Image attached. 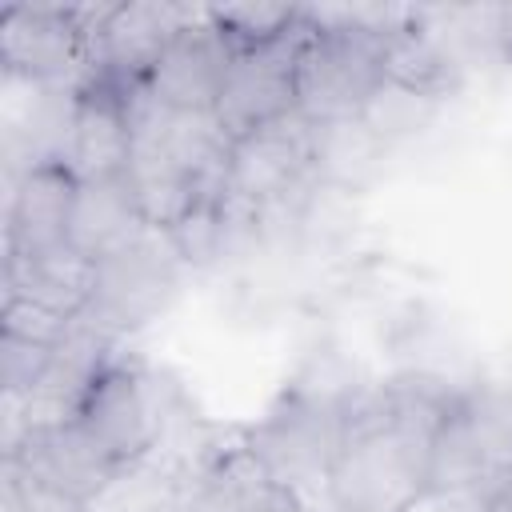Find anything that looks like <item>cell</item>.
I'll list each match as a JSON object with an SVG mask.
<instances>
[{"mask_svg":"<svg viewBox=\"0 0 512 512\" xmlns=\"http://www.w3.org/2000/svg\"><path fill=\"white\" fill-rule=\"evenodd\" d=\"M456 400V388L396 380L360 392L328 472V504L336 512H404L432 492V440Z\"/></svg>","mask_w":512,"mask_h":512,"instance_id":"obj_1","label":"cell"},{"mask_svg":"<svg viewBox=\"0 0 512 512\" xmlns=\"http://www.w3.org/2000/svg\"><path fill=\"white\" fill-rule=\"evenodd\" d=\"M356 396L360 392H324L304 384L284 392L264 412V420L244 432L248 456L268 480H280L300 496L324 492Z\"/></svg>","mask_w":512,"mask_h":512,"instance_id":"obj_2","label":"cell"},{"mask_svg":"<svg viewBox=\"0 0 512 512\" xmlns=\"http://www.w3.org/2000/svg\"><path fill=\"white\" fill-rule=\"evenodd\" d=\"M308 24L312 32L300 52V116L308 124L360 116V108L384 80L388 36L368 32L360 24H336L316 16H308Z\"/></svg>","mask_w":512,"mask_h":512,"instance_id":"obj_3","label":"cell"},{"mask_svg":"<svg viewBox=\"0 0 512 512\" xmlns=\"http://www.w3.org/2000/svg\"><path fill=\"white\" fill-rule=\"evenodd\" d=\"M184 272L188 268L176 256L168 232L148 228L132 244L96 260V284L84 320L108 336L136 332L176 300Z\"/></svg>","mask_w":512,"mask_h":512,"instance_id":"obj_4","label":"cell"},{"mask_svg":"<svg viewBox=\"0 0 512 512\" xmlns=\"http://www.w3.org/2000/svg\"><path fill=\"white\" fill-rule=\"evenodd\" d=\"M168 412L172 408L160 376L132 360L112 356L92 380L76 420L120 468H132L160 452Z\"/></svg>","mask_w":512,"mask_h":512,"instance_id":"obj_5","label":"cell"},{"mask_svg":"<svg viewBox=\"0 0 512 512\" xmlns=\"http://www.w3.org/2000/svg\"><path fill=\"white\" fill-rule=\"evenodd\" d=\"M100 8L12 4L0 12V64L12 80L84 84L92 68V28Z\"/></svg>","mask_w":512,"mask_h":512,"instance_id":"obj_6","label":"cell"},{"mask_svg":"<svg viewBox=\"0 0 512 512\" xmlns=\"http://www.w3.org/2000/svg\"><path fill=\"white\" fill-rule=\"evenodd\" d=\"M308 32H312V24L300 8V24L288 36L232 56L220 100L212 108L220 128L232 140L300 112V52H304Z\"/></svg>","mask_w":512,"mask_h":512,"instance_id":"obj_7","label":"cell"},{"mask_svg":"<svg viewBox=\"0 0 512 512\" xmlns=\"http://www.w3.org/2000/svg\"><path fill=\"white\" fill-rule=\"evenodd\" d=\"M200 16V8L168 0H128L104 4L92 28V68L120 88H144L168 44Z\"/></svg>","mask_w":512,"mask_h":512,"instance_id":"obj_8","label":"cell"},{"mask_svg":"<svg viewBox=\"0 0 512 512\" xmlns=\"http://www.w3.org/2000/svg\"><path fill=\"white\" fill-rule=\"evenodd\" d=\"M308 180H316V172H312V124L300 112L232 140L224 192L236 204L268 212V208L284 204L292 192H300Z\"/></svg>","mask_w":512,"mask_h":512,"instance_id":"obj_9","label":"cell"},{"mask_svg":"<svg viewBox=\"0 0 512 512\" xmlns=\"http://www.w3.org/2000/svg\"><path fill=\"white\" fill-rule=\"evenodd\" d=\"M132 92L120 88L100 72H88L76 88L72 124L64 140L60 164L84 184L128 172L132 160Z\"/></svg>","mask_w":512,"mask_h":512,"instance_id":"obj_10","label":"cell"},{"mask_svg":"<svg viewBox=\"0 0 512 512\" xmlns=\"http://www.w3.org/2000/svg\"><path fill=\"white\" fill-rule=\"evenodd\" d=\"M232 44L212 24L208 8L168 44L152 76L144 80V96L172 112H212L232 68Z\"/></svg>","mask_w":512,"mask_h":512,"instance_id":"obj_11","label":"cell"},{"mask_svg":"<svg viewBox=\"0 0 512 512\" xmlns=\"http://www.w3.org/2000/svg\"><path fill=\"white\" fill-rule=\"evenodd\" d=\"M12 460L28 480L52 488V492H64V496H76L84 504H92L124 468L84 432L80 420H68V424H48V428H32Z\"/></svg>","mask_w":512,"mask_h":512,"instance_id":"obj_12","label":"cell"},{"mask_svg":"<svg viewBox=\"0 0 512 512\" xmlns=\"http://www.w3.org/2000/svg\"><path fill=\"white\" fill-rule=\"evenodd\" d=\"M80 180L60 164H28L16 180H8L4 208V252L32 256L68 244V224L76 208Z\"/></svg>","mask_w":512,"mask_h":512,"instance_id":"obj_13","label":"cell"},{"mask_svg":"<svg viewBox=\"0 0 512 512\" xmlns=\"http://www.w3.org/2000/svg\"><path fill=\"white\" fill-rule=\"evenodd\" d=\"M508 476H512V464L484 436V428L464 404V392H456L432 440V476H428L432 492L448 496L452 504L472 500V512H476L484 496Z\"/></svg>","mask_w":512,"mask_h":512,"instance_id":"obj_14","label":"cell"},{"mask_svg":"<svg viewBox=\"0 0 512 512\" xmlns=\"http://www.w3.org/2000/svg\"><path fill=\"white\" fill-rule=\"evenodd\" d=\"M92 284H96V260L80 256L72 244L32 256L4 252V296L44 304L60 316H84L92 304Z\"/></svg>","mask_w":512,"mask_h":512,"instance_id":"obj_15","label":"cell"},{"mask_svg":"<svg viewBox=\"0 0 512 512\" xmlns=\"http://www.w3.org/2000/svg\"><path fill=\"white\" fill-rule=\"evenodd\" d=\"M140 232H148V220H144V212L136 204L128 172L80 184L76 208H72V224H68V244L80 256L104 260L116 248L132 244Z\"/></svg>","mask_w":512,"mask_h":512,"instance_id":"obj_16","label":"cell"},{"mask_svg":"<svg viewBox=\"0 0 512 512\" xmlns=\"http://www.w3.org/2000/svg\"><path fill=\"white\" fill-rule=\"evenodd\" d=\"M384 156L388 148L368 132L360 116L312 124V172L320 184L340 188L344 196L364 192L384 168Z\"/></svg>","mask_w":512,"mask_h":512,"instance_id":"obj_17","label":"cell"},{"mask_svg":"<svg viewBox=\"0 0 512 512\" xmlns=\"http://www.w3.org/2000/svg\"><path fill=\"white\" fill-rule=\"evenodd\" d=\"M420 16L408 28H400L396 36H388L384 80H396V84H408V88H420V92H432L444 100V92L456 76V56L432 28L420 24Z\"/></svg>","mask_w":512,"mask_h":512,"instance_id":"obj_18","label":"cell"},{"mask_svg":"<svg viewBox=\"0 0 512 512\" xmlns=\"http://www.w3.org/2000/svg\"><path fill=\"white\" fill-rule=\"evenodd\" d=\"M436 112H440V96L396 84V80H380L376 92L368 96V104L360 108V120L384 148H396V144L420 136L436 120Z\"/></svg>","mask_w":512,"mask_h":512,"instance_id":"obj_19","label":"cell"},{"mask_svg":"<svg viewBox=\"0 0 512 512\" xmlns=\"http://www.w3.org/2000/svg\"><path fill=\"white\" fill-rule=\"evenodd\" d=\"M208 16L220 28V36L232 44V52L272 44L300 24V8L292 4H224V8H208Z\"/></svg>","mask_w":512,"mask_h":512,"instance_id":"obj_20","label":"cell"},{"mask_svg":"<svg viewBox=\"0 0 512 512\" xmlns=\"http://www.w3.org/2000/svg\"><path fill=\"white\" fill-rule=\"evenodd\" d=\"M80 316H60L44 304H32V300H20V296H4V312H0V332L4 336H20V340H32V344H44V348H60L72 328H76Z\"/></svg>","mask_w":512,"mask_h":512,"instance_id":"obj_21","label":"cell"},{"mask_svg":"<svg viewBox=\"0 0 512 512\" xmlns=\"http://www.w3.org/2000/svg\"><path fill=\"white\" fill-rule=\"evenodd\" d=\"M52 356H56V348H44V344H32V340L0 332V392L28 396L44 380Z\"/></svg>","mask_w":512,"mask_h":512,"instance_id":"obj_22","label":"cell"},{"mask_svg":"<svg viewBox=\"0 0 512 512\" xmlns=\"http://www.w3.org/2000/svg\"><path fill=\"white\" fill-rule=\"evenodd\" d=\"M476 512H512V476H508V480H500V484L484 496V504H480Z\"/></svg>","mask_w":512,"mask_h":512,"instance_id":"obj_23","label":"cell"},{"mask_svg":"<svg viewBox=\"0 0 512 512\" xmlns=\"http://www.w3.org/2000/svg\"><path fill=\"white\" fill-rule=\"evenodd\" d=\"M404 512H456V504H452L448 496H440V492H428V496H420L416 504H408Z\"/></svg>","mask_w":512,"mask_h":512,"instance_id":"obj_24","label":"cell"}]
</instances>
